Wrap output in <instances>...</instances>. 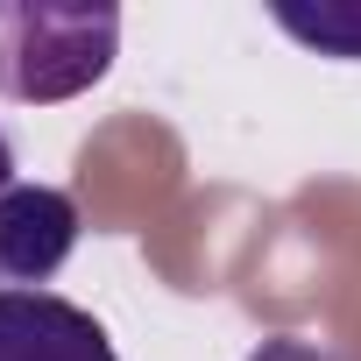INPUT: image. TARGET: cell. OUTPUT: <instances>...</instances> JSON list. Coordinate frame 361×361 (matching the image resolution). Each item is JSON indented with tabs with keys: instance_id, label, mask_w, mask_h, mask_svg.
<instances>
[{
	"instance_id": "cell-1",
	"label": "cell",
	"mask_w": 361,
	"mask_h": 361,
	"mask_svg": "<svg viewBox=\"0 0 361 361\" xmlns=\"http://www.w3.org/2000/svg\"><path fill=\"white\" fill-rule=\"evenodd\" d=\"M121 8H0V99L57 106L114 71Z\"/></svg>"
},
{
	"instance_id": "cell-2",
	"label": "cell",
	"mask_w": 361,
	"mask_h": 361,
	"mask_svg": "<svg viewBox=\"0 0 361 361\" xmlns=\"http://www.w3.org/2000/svg\"><path fill=\"white\" fill-rule=\"evenodd\" d=\"M78 248V206L57 185L0 192V290H43Z\"/></svg>"
},
{
	"instance_id": "cell-3",
	"label": "cell",
	"mask_w": 361,
	"mask_h": 361,
	"mask_svg": "<svg viewBox=\"0 0 361 361\" xmlns=\"http://www.w3.org/2000/svg\"><path fill=\"white\" fill-rule=\"evenodd\" d=\"M0 361H121L106 326L57 290H0Z\"/></svg>"
},
{
	"instance_id": "cell-4",
	"label": "cell",
	"mask_w": 361,
	"mask_h": 361,
	"mask_svg": "<svg viewBox=\"0 0 361 361\" xmlns=\"http://www.w3.org/2000/svg\"><path fill=\"white\" fill-rule=\"evenodd\" d=\"M269 22L283 36H298L305 50L319 57H340V64H361V0H326V8H269Z\"/></svg>"
},
{
	"instance_id": "cell-5",
	"label": "cell",
	"mask_w": 361,
	"mask_h": 361,
	"mask_svg": "<svg viewBox=\"0 0 361 361\" xmlns=\"http://www.w3.org/2000/svg\"><path fill=\"white\" fill-rule=\"evenodd\" d=\"M248 361H354V354H340V347H326V340H305V333H269Z\"/></svg>"
},
{
	"instance_id": "cell-6",
	"label": "cell",
	"mask_w": 361,
	"mask_h": 361,
	"mask_svg": "<svg viewBox=\"0 0 361 361\" xmlns=\"http://www.w3.org/2000/svg\"><path fill=\"white\" fill-rule=\"evenodd\" d=\"M0 192H15V142H8V128H0Z\"/></svg>"
}]
</instances>
